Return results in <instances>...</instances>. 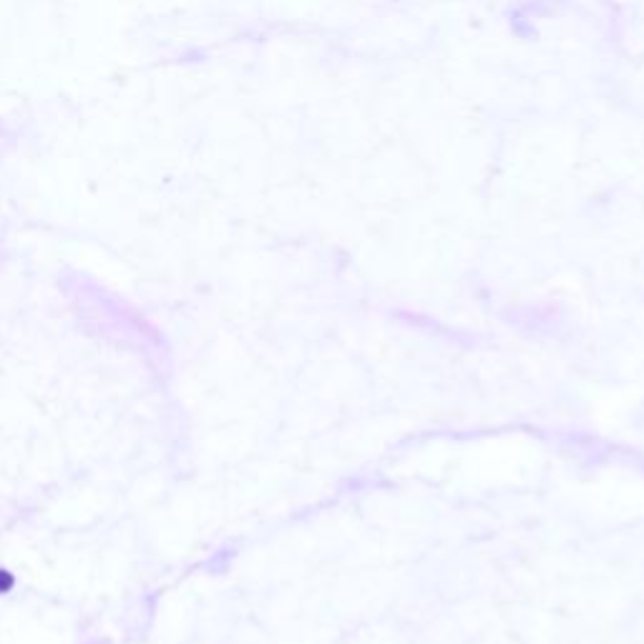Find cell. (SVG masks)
<instances>
[{
  "label": "cell",
  "instance_id": "obj_1",
  "mask_svg": "<svg viewBox=\"0 0 644 644\" xmlns=\"http://www.w3.org/2000/svg\"><path fill=\"white\" fill-rule=\"evenodd\" d=\"M8 584H10V577H3V579H0V589H6Z\"/></svg>",
  "mask_w": 644,
  "mask_h": 644
}]
</instances>
